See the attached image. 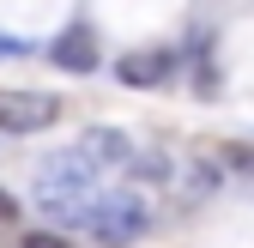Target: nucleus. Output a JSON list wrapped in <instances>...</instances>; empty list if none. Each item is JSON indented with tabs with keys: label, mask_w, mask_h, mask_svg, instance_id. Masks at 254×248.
I'll use <instances>...</instances> for the list:
<instances>
[{
	"label": "nucleus",
	"mask_w": 254,
	"mask_h": 248,
	"mask_svg": "<svg viewBox=\"0 0 254 248\" xmlns=\"http://www.w3.org/2000/svg\"><path fill=\"white\" fill-rule=\"evenodd\" d=\"M145 224H151V206H145V194H133V188H127V194H97L79 230H91L97 242H115V248H121V242H133Z\"/></svg>",
	"instance_id": "1"
},
{
	"label": "nucleus",
	"mask_w": 254,
	"mask_h": 248,
	"mask_svg": "<svg viewBox=\"0 0 254 248\" xmlns=\"http://www.w3.org/2000/svg\"><path fill=\"white\" fill-rule=\"evenodd\" d=\"M61 121V103L49 91H0V127L6 133H43Z\"/></svg>",
	"instance_id": "2"
},
{
	"label": "nucleus",
	"mask_w": 254,
	"mask_h": 248,
	"mask_svg": "<svg viewBox=\"0 0 254 248\" xmlns=\"http://www.w3.org/2000/svg\"><path fill=\"white\" fill-rule=\"evenodd\" d=\"M176 73V49H139V55H121L115 79L121 85H164Z\"/></svg>",
	"instance_id": "3"
},
{
	"label": "nucleus",
	"mask_w": 254,
	"mask_h": 248,
	"mask_svg": "<svg viewBox=\"0 0 254 248\" xmlns=\"http://www.w3.org/2000/svg\"><path fill=\"white\" fill-rule=\"evenodd\" d=\"M49 55H55V67H61V73H91V67H97V43H91V30H85V24L61 30Z\"/></svg>",
	"instance_id": "4"
},
{
	"label": "nucleus",
	"mask_w": 254,
	"mask_h": 248,
	"mask_svg": "<svg viewBox=\"0 0 254 248\" xmlns=\"http://www.w3.org/2000/svg\"><path fill=\"white\" fill-rule=\"evenodd\" d=\"M85 151H91V164H97V170H121V164H133V145H127L121 133H109V127L85 133Z\"/></svg>",
	"instance_id": "5"
},
{
	"label": "nucleus",
	"mask_w": 254,
	"mask_h": 248,
	"mask_svg": "<svg viewBox=\"0 0 254 248\" xmlns=\"http://www.w3.org/2000/svg\"><path fill=\"white\" fill-rule=\"evenodd\" d=\"M24 248H67V242L49 236V230H30V236H24Z\"/></svg>",
	"instance_id": "6"
},
{
	"label": "nucleus",
	"mask_w": 254,
	"mask_h": 248,
	"mask_svg": "<svg viewBox=\"0 0 254 248\" xmlns=\"http://www.w3.org/2000/svg\"><path fill=\"white\" fill-rule=\"evenodd\" d=\"M12 218H18V200H12V194H0V224H12Z\"/></svg>",
	"instance_id": "7"
},
{
	"label": "nucleus",
	"mask_w": 254,
	"mask_h": 248,
	"mask_svg": "<svg viewBox=\"0 0 254 248\" xmlns=\"http://www.w3.org/2000/svg\"><path fill=\"white\" fill-rule=\"evenodd\" d=\"M12 55H24V43L18 37H0V61H12Z\"/></svg>",
	"instance_id": "8"
}]
</instances>
